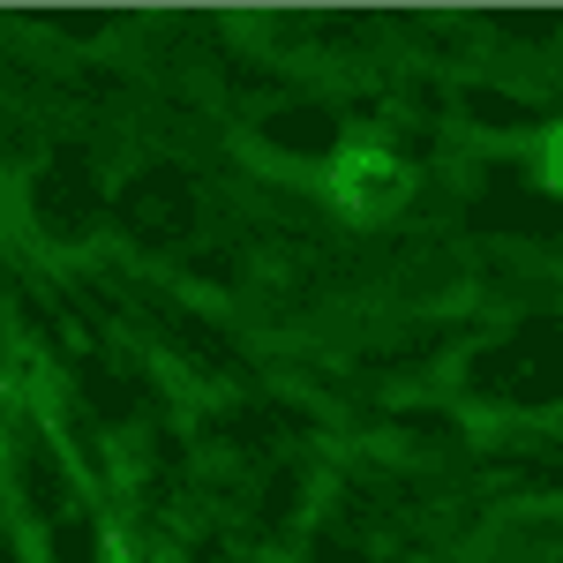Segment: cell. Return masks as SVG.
<instances>
[{"label":"cell","mask_w":563,"mask_h":563,"mask_svg":"<svg viewBox=\"0 0 563 563\" xmlns=\"http://www.w3.org/2000/svg\"><path fill=\"white\" fill-rule=\"evenodd\" d=\"M406 188H413L406 158H398V151H384L376 135L339 143V158H331V174H323V196H331L346 218H390L398 203H406Z\"/></svg>","instance_id":"obj_1"},{"label":"cell","mask_w":563,"mask_h":563,"mask_svg":"<svg viewBox=\"0 0 563 563\" xmlns=\"http://www.w3.org/2000/svg\"><path fill=\"white\" fill-rule=\"evenodd\" d=\"M541 180H549V188H563V129L541 143Z\"/></svg>","instance_id":"obj_2"},{"label":"cell","mask_w":563,"mask_h":563,"mask_svg":"<svg viewBox=\"0 0 563 563\" xmlns=\"http://www.w3.org/2000/svg\"><path fill=\"white\" fill-rule=\"evenodd\" d=\"M113 563H151V556H135V549H129V541H121V556H113Z\"/></svg>","instance_id":"obj_3"}]
</instances>
